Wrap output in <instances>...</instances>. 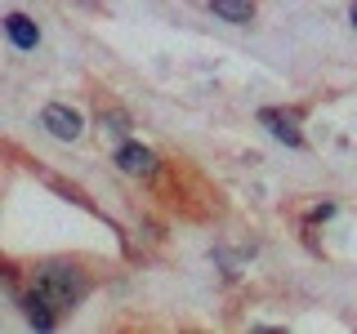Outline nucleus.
Listing matches in <instances>:
<instances>
[{
	"label": "nucleus",
	"mask_w": 357,
	"mask_h": 334,
	"mask_svg": "<svg viewBox=\"0 0 357 334\" xmlns=\"http://www.w3.org/2000/svg\"><path fill=\"white\" fill-rule=\"evenodd\" d=\"M31 289H40V294L63 312V308H72L76 299L85 294V281H81V272L67 267V263H45L36 272V285H31Z\"/></svg>",
	"instance_id": "1"
},
{
	"label": "nucleus",
	"mask_w": 357,
	"mask_h": 334,
	"mask_svg": "<svg viewBox=\"0 0 357 334\" xmlns=\"http://www.w3.org/2000/svg\"><path fill=\"white\" fill-rule=\"evenodd\" d=\"M40 125L50 129L59 143H76V138H81V116H76L72 107H63V103H50V107H45L40 111Z\"/></svg>",
	"instance_id": "2"
},
{
	"label": "nucleus",
	"mask_w": 357,
	"mask_h": 334,
	"mask_svg": "<svg viewBox=\"0 0 357 334\" xmlns=\"http://www.w3.org/2000/svg\"><path fill=\"white\" fill-rule=\"evenodd\" d=\"M259 120L273 129V138L290 143V148H304V134H299V111H277V107H268V111H259Z\"/></svg>",
	"instance_id": "3"
},
{
	"label": "nucleus",
	"mask_w": 357,
	"mask_h": 334,
	"mask_svg": "<svg viewBox=\"0 0 357 334\" xmlns=\"http://www.w3.org/2000/svg\"><path fill=\"white\" fill-rule=\"evenodd\" d=\"M116 165L126 170L130 178H152L156 174V152H148V148H139V143H126V148L116 152Z\"/></svg>",
	"instance_id": "4"
},
{
	"label": "nucleus",
	"mask_w": 357,
	"mask_h": 334,
	"mask_svg": "<svg viewBox=\"0 0 357 334\" xmlns=\"http://www.w3.org/2000/svg\"><path fill=\"white\" fill-rule=\"evenodd\" d=\"M22 312H27V321H31L36 330H54V312H59V308H54L50 299L40 294V289H31V294L22 299Z\"/></svg>",
	"instance_id": "5"
},
{
	"label": "nucleus",
	"mask_w": 357,
	"mask_h": 334,
	"mask_svg": "<svg viewBox=\"0 0 357 334\" xmlns=\"http://www.w3.org/2000/svg\"><path fill=\"white\" fill-rule=\"evenodd\" d=\"M5 31H9V40H14L18 49H36V45H40L36 22H31V18H22V14H9V18H5Z\"/></svg>",
	"instance_id": "6"
},
{
	"label": "nucleus",
	"mask_w": 357,
	"mask_h": 334,
	"mask_svg": "<svg viewBox=\"0 0 357 334\" xmlns=\"http://www.w3.org/2000/svg\"><path fill=\"white\" fill-rule=\"evenodd\" d=\"M210 9L228 22H250L255 18V0H210Z\"/></svg>",
	"instance_id": "7"
},
{
	"label": "nucleus",
	"mask_w": 357,
	"mask_h": 334,
	"mask_svg": "<svg viewBox=\"0 0 357 334\" xmlns=\"http://www.w3.org/2000/svg\"><path fill=\"white\" fill-rule=\"evenodd\" d=\"M98 129H103V134H112V138H121V134L130 129V120L121 116V111H103V116H98Z\"/></svg>",
	"instance_id": "8"
},
{
	"label": "nucleus",
	"mask_w": 357,
	"mask_h": 334,
	"mask_svg": "<svg viewBox=\"0 0 357 334\" xmlns=\"http://www.w3.org/2000/svg\"><path fill=\"white\" fill-rule=\"evenodd\" d=\"M353 22H357V5H353Z\"/></svg>",
	"instance_id": "9"
}]
</instances>
